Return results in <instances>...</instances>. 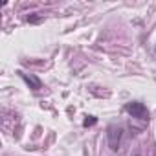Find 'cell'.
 <instances>
[{"label":"cell","instance_id":"obj_1","mask_svg":"<svg viewBox=\"0 0 156 156\" xmlns=\"http://www.w3.org/2000/svg\"><path fill=\"white\" fill-rule=\"evenodd\" d=\"M125 112H129L132 118L141 119V121L149 119V110H147V107H145L143 103H140V101H130V103H127V105H125Z\"/></svg>","mask_w":156,"mask_h":156},{"label":"cell","instance_id":"obj_4","mask_svg":"<svg viewBox=\"0 0 156 156\" xmlns=\"http://www.w3.org/2000/svg\"><path fill=\"white\" fill-rule=\"evenodd\" d=\"M96 121H98V119H96L94 116H87V119L83 121V125H85V127H92V125H96Z\"/></svg>","mask_w":156,"mask_h":156},{"label":"cell","instance_id":"obj_3","mask_svg":"<svg viewBox=\"0 0 156 156\" xmlns=\"http://www.w3.org/2000/svg\"><path fill=\"white\" fill-rule=\"evenodd\" d=\"M19 73H20V77H22V79H24V81H26V83H28V85L33 88V90H39V88H42V83L37 79L35 75H28V73H24V72H19Z\"/></svg>","mask_w":156,"mask_h":156},{"label":"cell","instance_id":"obj_2","mask_svg":"<svg viewBox=\"0 0 156 156\" xmlns=\"http://www.w3.org/2000/svg\"><path fill=\"white\" fill-rule=\"evenodd\" d=\"M121 138H123V129H121V127L110 125V127L107 129V140H108V145H110L112 151H118V149H119Z\"/></svg>","mask_w":156,"mask_h":156}]
</instances>
